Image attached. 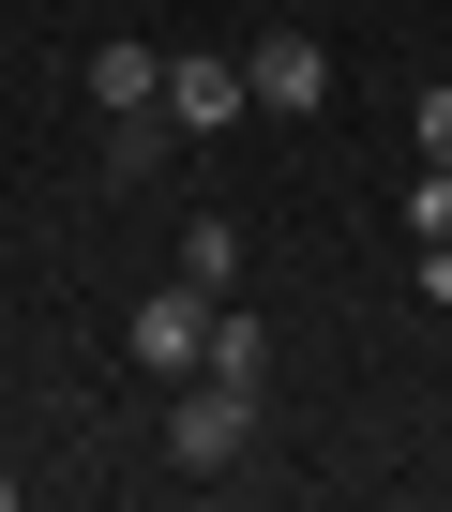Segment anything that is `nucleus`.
Instances as JSON below:
<instances>
[{
  "label": "nucleus",
  "mask_w": 452,
  "mask_h": 512,
  "mask_svg": "<svg viewBox=\"0 0 452 512\" xmlns=\"http://www.w3.org/2000/svg\"><path fill=\"white\" fill-rule=\"evenodd\" d=\"M121 347H136V377H196V362H211V302L166 272V287L136 302V332H121Z\"/></svg>",
  "instance_id": "nucleus-3"
},
{
  "label": "nucleus",
  "mask_w": 452,
  "mask_h": 512,
  "mask_svg": "<svg viewBox=\"0 0 452 512\" xmlns=\"http://www.w3.org/2000/svg\"><path fill=\"white\" fill-rule=\"evenodd\" d=\"M407 151H422V166H452V76H437V91L407 106Z\"/></svg>",
  "instance_id": "nucleus-8"
},
{
  "label": "nucleus",
  "mask_w": 452,
  "mask_h": 512,
  "mask_svg": "<svg viewBox=\"0 0 452 512\" xmlns=\"http://www.w3.org/2000/svg\"><path fill=\"white\" fill-rule=\"evenodd\" d=\"M257 452V392L242 377H181V407H166V467H242Z\"/></svg>",
  "instance_id": "nucleus-1"
},
{
  "label": "nucleus",
  "mask_w": 452,
  "mask_h": 512,
  "mask_svg": "<svg viewBox=\"0 0 452 512\" xmlns=\"http://www.w3.org/2000/svg\"><path fill=\"white\" fill-rule=\"evenodd\" d=\"M181 287H196V302H242V226L196 211V226H181Z\"/></svg>",
  "instance_id": "nucleus-6"
},
{
  "label": "nucleus",
  "mask_w": 452,
  "mask_h": 512,
  "mask_svg": "<svg viewBox=\"0 0 452 512\" xmlns=\"http://www.w3.org/2000/svg\"><path fill=\"white\" fill-rule=\"evenodd\" d=\"M407 226H422V241H452V166H422V181H407Z\"/></svg>",
  "instance_id": "nucleus-9"
},
{
  "label": "nucleus",
  "mask_w": 452,
  "mask_h": 512,
  "mask_svg": "<svg viewBox=\"0 0 452 512\" xmlns=\"http://www.w3.org/2000/svg\"><path fill=\"white\" fill-rule=\"evenodd\" d=\"M422 302H437V317H452V241H422Z\"/></svg>",
  "instance_id": "nucleus-10"
},
{
  "label": "nucleus",
  "mask_w": 452,
  "mask_h": 512,
  "mask_svg": "<svg viewBox=\"0 0 452 512\" xmlns=\"http://www.w3.org/2000/svg\"><path fill=\"white\" fill-rule=\"evenodd\" d=\"M242 76H257V106H317V91H332V46H317V31H257Z\"/></svg>",
  "instance_id": "nucleus-4"
},
{
  "label": "nucleus",
  "mask_w": 452,
  "mask_h": 512,
  "mask_svg": "<svg viewBox=\"0 0 452 512\" xmlns=\"http://www.w3.org/2000/svg\"><path fill=\"white\" fill-rule=\"evenodd\" d=\"M166 121H181V136H226V121H257V76L226 61V46H181V61H166Z\"/></svg>",
  "instance_id": "nucleus-2"
},
{
  "label": "nucleus",
  "mask_w": 452,
  "mask_h": 512,
  "mask_svg": "<svg viewBox=\"0 0 452 512\" xmlns=\"http://www.w3.org/2000/svg\"><path fill=\"white\" fill-rule=\"evenodd\" d=\"M0 512H16V467H0Z\"/></svg>",
  "instance_id": "nucleus-11"
},
{
  "label": "nucleus",
  "mask_w": 452,
  "mask_h": 512,
  "mask_svg": "<svg viewBox=\"0 0 452 512\" xmlns=\"http://www.w3.org/2000/svg\"><path fill=\"white\" fill-rule=\"evenodd\" d=\"M91 106L106 121H166V46H91Z\"/></svg>",
  "instance_id": "nucleus-5"
},
{
  "label": "nucleus",
  "mask_w": 452,
  "mask_h": 512,
  "mask_svg": "<svg viewBox=\"0 0 452 512\" xmlns=\"http://www.w3.org/2000/svg\"><path fill=\"white\" fill-rule=\"evenodd\" d=\"M196 377H242V392H257V377H272V332H257L242 302H211V362H196Z\"/></svg>",
  "instance_id": "nucleus-7"
}]
</instances>
